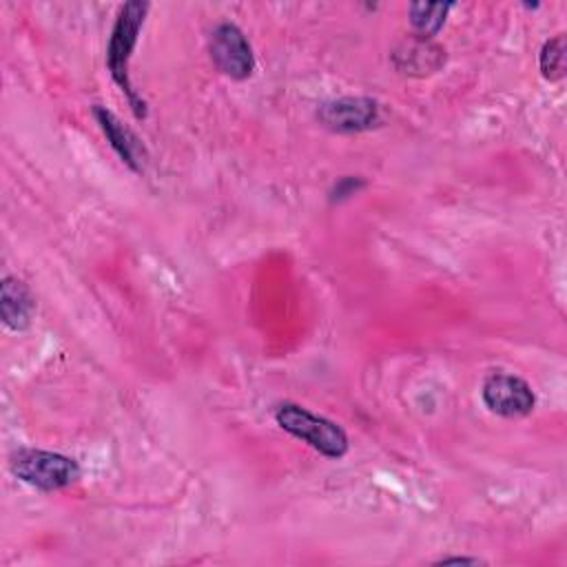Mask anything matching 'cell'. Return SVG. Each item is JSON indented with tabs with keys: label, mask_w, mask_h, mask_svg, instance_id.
Masks as SVG:
<instances>
[{
	"label": "cell",
	"mask_w": 567,
	"mask_h": 567,
	"mask_svg": "<svg viewBox=\"0 0 567 567\" xmlns=\"http://www.w3.org/2000/svg\"><path fill=\"white\" fill-rule=\"evenodd\" d=\"M146 11H148L146 2H126L117 13V20L113 24L109 47H106V66H109L113 80L126 93V97H128L137 117L146 115V109H144L146 104H144V100H137V95L131 86L128 60H131L133 49L137 44V35H140V29L144 24Z\"/></svg>",
	"instance_id": "obj_1"
},
{
	"label": "cell",
	"mask_w": 567,
	"mask_h": 567,
	"mask_svg": "<svg viewBox=\"0 0 567 567\" xmlns=\"http://www.w3.org/2000/svg\"><path fill=\"white\" fill-rule=\"evenodd\" d=\"M275 421L288 434L301 439L328 458H341L348 452V436L341 425L319 416L297 403H281L275 408Z\"/></svg>",
	"instance_id": "obj_2"
},
{
	"label": "cell",
	"mask_w": 567,
	"mask_h": 567,
	"mask_svg": "<svg viewBox=\"0 0 567 567\" xmlns=\"http://www.w3.org/2000/svg\"><path fill=\"white\" fill-rule=\"evenodd\" d=\"M9 467L22 483L42 492L69 487L80 478V465L75 458L49 450L22 447L11 454Z\"/></svg>",
	"instance_id": "obj_3"
},
{
	"label": "cell",
	"mask_w": 567,
	"mask_h": 567,
	"mask_svg": "<svg viewBox=\"0 0 567 567\" xmlns=\"http://www.w3.org/2000/svg\"><path fill=\"white\" fill-rule=\"evenodd\" d=\"M208 51L215 66L233 80H246L255 69L250 42L246 40L241 29L230 22H221L210 31Z\"/></svg>",
	"instance_id": "obj_4"
},
{
	"label": "cell",
	"mask_w": 567,
	"mask_h": 567,
	"mask_svg": "<svg viewBox=\"0 0 567 567\" xmlns=\"http://www.w3.org/2000/svg\"><path fill=\"white\" fill-rule=\"evenodd\" d=\"M483 401L485 405L505 419H518L534 410V392L527 381L516 374L494 372L483 383Z\"/></svg>",
	"instance_id": "obj_5"
},
{
	"label": "cell",
	"mask_w": 567,
	"mask_h": 567,
	"mask_svg": "<svg viewBox=\"0 0 567 567\" xmlns=\"http://www.w3.org/2000/svg\"><path fill=\"white\" fill-rule=\"evenodd\" d=\"M317 120L334 133H359L379 122V104L372 97L346 95L321 104Z\"/></svg>",
	"instance_id": "obj_6"
},
{
	"label": "cell",
	"mask_w": 567,
	"mask_h": 567,
	"mask_svg": "<svg viewBox=\"0 0 567 567\" xmlns=\"http://www.w3.org/2000/svg\"><path fill=\"white\" fill-rule=\"evenodd\" d=\"M104 135L109 137L111 146L115 148V153L122 157V162L133 168L135 173H140L144 168V159H146V151L142 146V142L137 140V135L124 126L115 113L102 109V106H95L93 109Z\"/></svg>",
	"instance_id": "obj_7"
},
{
	"label": "cell",
	"mask_w": 567,
	"mask_h": 567,
	"mask_svg": "<svg viewBox=\"0 0 567 567\" xmlns=\"http://www.w3.org/2000/svg\"><path fill=\"white\" fill-rule=\"evenodd\" d=\"M35 312V299L24 281L18 277H4L0 286V315L7 328L24 330L29 328Z\"/></svg>",
	"instance_id": "obj_8"
},
{
	"label": "cell",
	"mask_w": 567,
	"mask_h": 567,
	"mask_svg": "<svg viewBox=\"0 0 567 567\" xmlns=\"http://www.w3.org/2000/svg\"><path fill=\"white\" fill-rule=\"evenodd\" d=\"M443 49L430 44L423 38H416L412 42H405L401 49L394 51V64L403 73H432L443 62Z\"/></svg>",
	"instance_id": "obj_9"
},
{
	"label": "cell",
	"mask_w": 567,
	"mask_h": 567,
	"mask_svg": "<svg viewBox=\"0 0 567 567\" xmlns=\"http://www.w3.org/2000/svg\"><path fill=\"white\" fill-rule=\"evenodd\" d=\"M452 9L450 2H412L410 4V24L416 38H432L445 22L447 11Z\"/></svg>",
	"instance_id": "obj_10"
},
{
	"label": "cell",
	"mask_w": 567,
	"mask_h": 567,
	"mask_svg": "<svg viewBox=\"0 0 567 567\" xmlns=\"http://www.w3.org/2000/svg\"><path fill=\"white\" fill-rule=\"evenodd\" d=\"M565 35L558 33L554 35L551 40H547L540 49V58H538V64H540V73L545 80L549 82H556L565 75Z\"/></svg>",
	"instance_id": "obj_11"
},
{
	"label": "cell",
	"mask_w": 567,
	"mask_h": 567,
	"mask_svg": "<svg viewBox=\"0 0 567 567\" xmlns=\"http://www.w3.org/2000/svg\"><path fill=\"white\" fill-rule=\"evenodd\" d=\"M450 563H472V565H476V563H478V558H467V556H447V558L436 560V565H450Z\"/></svg>",
	"instance_id": "obj_12"
}]
</instances>
